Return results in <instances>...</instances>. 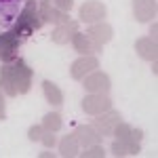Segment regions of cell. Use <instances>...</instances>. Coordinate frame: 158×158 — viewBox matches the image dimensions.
Segmentation results:
<instances>
[{
	"instance_id": "obj_1",
	"label": "cell",
	"mask_w": 158,
	"mask_h": 158,
	"mask_svg": "<svg viewBox=\"0 0 158 158\" xmlns=\"http://www.w3.org/2000/svg\"><path fill=\"white\" fill-rule=\"evenodd\" d=\"M32 68L23 59H13L0 68V91L9 97L25 95L32 89Z\"/></svg>"
},
{
	"instance_id": "obj_2",
	"label": "cell",
	"mask_w": 158,
	"mask_h": 158,
	"mask_svg": "<svg viewBox=\"0 0 158 158\" xmlns=\"http://www.w3.org/2000/svg\"><path fill=\"white\" fill-rule=\"evenodd\" d=\"M42 27V19L38 15V2L36 0H25L21 13L17 15V21L13 23L11 32L19 40H25L30 34H34V30Z\"/></svg>"
},
{
	"instance_id": "obj_3",
	"label": "cell",
	"mask_w": 158,
	"mask_h": 158,
	"mask_svg": "<svg viewBox=\"0 0 158 158\" xmlns=\"http://www.w3.org/2000/svg\"><path fill=\"white\" fill-rule=\"evenodd\" d=\"M25 0H0V34L11 30L17 21V15L21 13Z\"/></svg>"
},
{
	"instance_id": "obj_4",
	"label": "cell",
	"mask_w": 158,
	"mask_h": 158,
	"mask_svg": "<svg viewBox=\"0 0 158 158\" xmlns=\"http://www.w3.org/2000/svg\"><path fill=\"white\" fill-rule=\"evenodd\" d=\"M108 15V9H106V4L103 2H99V0H86L85 4L80 6V11H78V17H80V21H85V23H97V21H103V17Z\"/></svg>"
},
{
	"instance_id": "obj_5",
	"label": "cell",
	"mask_w": 158,
	"mask_h": 158,
	"mask_svg": "<svg viewBox=\"0 0 158 158\" xmlns=\"http://www.w3.org/2000/svg\"><path fill=\"white\" fill-rule=\"evenodd\" d=\"M82 86L89 93H106L108 95L110 89H112V82H110V76L106 72L95 70V72L86 74L85 78H82Z\"/></svg>"
},
{
	"instance_id": "obj_6",
	"label": "cell",
	"mask_w": 158,
	"mask_h": 158,
	"mask_svg": "<svg viewBox=\"0 0 158 158\" xmlns=\"http://www.w3.org/2000/svg\"><path fill=\"white\" fill-rule=\"evenodd\" d=\"M110 108H112V99L106 93H89L82 99V110L85 114H91V116H97Z\"/></svg>"
},
{
	"instance_id": "obj_7",
	"label": "cell",
	"mask_w": 158,
	"mask_h": 158,
	"mask_svg": "<svg viewBox=\"0 0 158 158\" xmlns=\"http://www.w3.org/2000/svg\"><path fill=\"white\" fill-rule=\"evenodd\" d=\"M116 122H120V114H118L116 110L110 108V110H106V112L97 114V116L93 118V122H91V127L103 137V135H112V129L116 127Z\"/></svg>"
},
{
	"instance_id": "obj_8",
	"label": "cell",
	"mask_w": 158,
	"mask_h": 158,
	"mask_svg": "<svg viewBox=\"0 0 158 158\" xmlns=\"http://www.w3.org/2000/svg\"><path fill=\"white\" fill-rule=\"evenodd\" d=\"M21 42H23V40H19L11 30L2 32V34H0V59L4 61V63L17 59V49H19Z\"/></svg>"
},
{
	"instance_id": "obj_9",
	"label": "cell",
	"mask_w": 158,
	"mask_h": 158,
	"mask_svg": "<svg viewBox=\"0 0 158 158\" xmlns=\"http://www.w3.org/2000/svg\"><path fill=\"white\" fill-rule=\"evenodd\" d=\"M99 68V61L95 55H82L80 59H76L72 63V68H70V74H72L74 80H82L86 74L95 72Z\"/></svg>"
},
{
	"instance_id": "obj_10",
	"label": "cell",
	"mask_w": 158,
	"mask_h": 158,
	"mask_svg": "<svg viewBox=\"0 0 158 158\" xmlns=\"http://www.w3.org/2000/svg\"><path fill=\"white\" fill-rule=\"evenodd\" d=\"M158 13L156 0H133V15L139 23H148L154 21Z\"/></svg>"
},
{
	"instance_id": "obj_11",
	"label": "cell",
	"mask_w": 158,
	"mask_h": 158,
	"mask_svg": "<svg viewBox=\"0 0 158 158\" xmlns=\"http://www.w3.org/2000/svg\"><path fill=\"white\" fill-rule=\"evenodd\" d=\"M86 34H89V38H91L95 44L103 47V44H108L110 40H112L114 30H112V25L106 23V21H97V23H91V25H89Z\"/></svg>"
},
{
	"instance_id": "obj_12",
	"label": "cell",
	"mask_w": 158,
	"mask_h": 158,
	"mask_svg": "<svg viewBox=\"0 0 158 158\" xmlns=\"http://www.w3.org/2000/svg\"><path fill=\"white\" fill-rule=\"evenodd\" d=\"M76 32H78V21H68V23L55 25V30L51 34V40L55 44H68V42H72Z\"/></svg>"
},
{
	"instance_id": "obj_13",
	"label": "cell",
	"mask_w": 158,
	"mask_h": 158,
	"mask_svg": "<svg viewBox=\"0 0 158 158\" xmlns=\"http://www.w3.org/2000/svg\"><path fill=\"white\" fill-rule=\"evenodd\" d=\"M72 47H74V51L80 53V55H93V53H99V51H101V47L95 44V42L89 38L86 32H76V34H74Z\"/></svg>"
},
{
	"instance_id": "obj_14",
	"label": "cell",
	"mask_w": 158,
	"mask_h": 158,
	"mask_svg": "<svg viewBox=\"0 0 158 158\" xmlns=\"http://www.w3.org/2000/svg\"><path fill=\"white\" fill-rule=\"evenodd\" d=\"M141 152V146L137 143V141H133V139H114L112 141V154L118 158V156H137Z\"/></svg>"
},
{
	"instance_id": "obj_15",
	"label": "cell",
	"mask_w": 158,
	"mask_h": 158,
	"mask_svg": "<svg viewBox=\"0 0 158 158\" xmlns=\"http://www.w3.org/2000/svg\"><path fill=\"white\" fill-rule=\"evenodd\" d=\"M135 51H137V55L141 59H146V61H154L158 57V44H156V40L150 36L139 38L135 42Z\"/></svg>"
},
{
	"instance_id": "obj_16",
	"label": "cell",
	"mask_w": 158,
	"mask_h": 158,
	"mask_svg": "<svg viewBox=\"0 0 158 158\" xmlns=\"http://www.w3.org/2000/svg\"><path fill=\"white\" fill-rule=\"evenodd\" d=\"M74 133L78 137L80 148H89V146H93V143H99V141H101V135H99L91 124H80Z\"/></svg>"
},
{
	"instance_id": "obj_17",
	"label": "cell",
	"mask_w": 158,
	"mask_h": 158,
	"mask_svg": "<svg viewBox=\"0 0 158 158\" xmlns=\"http://www.w3.org/2000/svg\"><path fill=\"white\" fill-rule=\"evenodd\" d=\"M80 154V143H78V137L76 133L65 135L63 139L59 141V156L63 158H74Z\"/></svg>"
},
{
	"instance_id": "obj_18",
	"label": "cell",
	"mask_w": 158,
	"mask_h": 158,
	"mask_svg": "<svg viewBox=\"0 0 158 158\" xmlns=\"http://www.w3.org/2000/svg\"><path fill=\"white\" fill-rule=\"evenodd\" d=\"M42 91H44V97H47L49 103H53L55 108H61V103H63V91H61L55 82L44 80V82H42Z\"/></svg>"
},
{
	"instance_id": "obj_19",
	"label": "cell",
	"mask_w": 158,
	"mask_h": 158,
	"mask_svg": "<svg viewBox=\"0 0 158 158\" xmlns=\"http://www.w3.org/2000/svg\"><path fill=\"white\" fill-rule=\"evenodd\" d=\"M61 127H63V118H61L59 112H49L42 118V129H47V131L57 133V131H61Z\"/></svg>"
},
{
	"instance_id": "obj_20",
	"label": "cell",
	"mask_w": 158,
	"mask_h": 158,
	"mask_svg": "<svg viewBox=\"0 0 158 158\" xmlns=\"http://www.w3.org/2000/svg\"><path fill=\"white\" fill-rule=\"evenodd\" d=\"M53 9H55L53 0H38V15H40L42 23H49V19H51V13H53Z\"/></svg>"
},
{
	"instance_id": "obj_21",
	"label": "cell",
	"mask_w": 158,
	"mask_h": 158,
	"mask_svg": "<svg viewBox=\"0 0 158 158\" xmlns=\"http://www.w3.org/2000/svg\"><path fill=\"white\" fill-rule=\"evenodd\" d=\"M85 158H103L106 156V150H103V146L101 143H93V146L85 148V152H80Z\"/></svg>"
},
{
	"instance_id": "obj_22",
	"label": "cell",
	"mask_w": 158,
	"mask_h": 158,
	"mask_svg": "<svg viewBox=\"0 0 158 158\" xmlns=\"http://www.w3.org/2000/svg\"><path fill=\"white\" fill-rule=\"evenodd\" d=\"M112 135L114 137H118V139H127L129 135H131V124L129 122H116V127L112 129Z\"/></svg>"
},
{
	"instance_id": "obj_23",
	"label": "cell",
	"mask_w": 158,
	"mask_h": 158,
	"mask_svg": "<svg viewBox=\"0 0 158 158\" xmlns=\"http://www.w3.org/2000/svg\"><path fill=\"white\" fill-rule=\"evenodd\" d=\"M70 21V15L65 11H61V9H53V13H51V19H49V23H55V25H61V23H68Z\"/></svg>"
},
{
	"instance_id": "obj_24",
	"label": "cell",
	"mask_w": 158,
	"mask_h": 158,
	"mask_svg": "<svg viewBox=\"0 0 158 158\" xmlns=\"http://www.w3.org/2000/svg\"><path fill=\"white\" fill-rule=\"evenodd\" d=\"M42 133H44L42 124H34V127H30L27 137H30V141H40V139H42Z\"/></svg>"
},
{
	"instance_id": "obj_25",
	"label": "cell",
	"mask_w": 158,
	"mask_h": 158,
	"mask_svg": "<svg viewBox=\"0 0 158 158\" xmlns=\"http://www.w3.org/2000/svg\"><path fill=\"white\" fill-rule=\"evenodd\" d=\"M40 141H42L47 148H53L55 143H57V137L53 135V131H47V129H44V133H42V139H40Z\"/></svg>"
},
{
	"instance_id": "obj_26",
	"label": "cell",
	"mask_w": 158,
	"mask_h": 158,
	"mask_svg": "<svg viewBox=\"0 0 158 158\" xmlns=\"http://www.w3.org/2000/svg\"><path fill=\"white\" fill-rule=\"evenodd\" d=\"M53 4H55L57 9H61V11L70 13V11H72V6H74V0H53Z\"/></svg>"
},
{
	"instance_id": "obj_27",
	"label": "cell",
	"mask_w": 158,
	"mask_h": 158,
	"mask_svg": "<svg viewBox=\"0 0 158 158\" xmlns=\"http://www.w3.org/2000/svg\"><path fill=\"white\" fill-rule=\"evenodd\" d=\"M129 139H133V141H137V143H141V139H143V131L131 127V135H129Z\"/></svg>"
},
{
	"instance_id": "obj_28",
	"label": "cell",
	"mask_w": 158,
	"mask_h": 158,
	"mask_svg": "<svg viewBox=\"0 0 158 158\" xmlns=\"http://www.w3.org/2000/svg\"><path fill=\"white\" fill-rule=\"evenodd\" d=\"M6 118V103H4V93L0 91V120Z\"/></svg>"
},
{
	"instance_id": "obj_29",
	"label": "cell",
	"mask_w": 158,
	"mask_h": 158,
	"mask_svg": "<svg viewBox=\"0 0 158 158\" xmlns=\"http://www.w3.org/2000/svg\"><path fill=\"white\" fill-rule=\"evenodd\" d=\"M150 34H152V36H150V38H154V40H156V38H158V23H156V21L152 23V30H150Z\"/></svg>"
},
{
	"instance_id": "obj_30",
	"label": "cell",
	"mask_w": 158,
	"mask_h": 158,
	"mask_svg": "<svg viewBox=\"0 0 158 158\" xmlns=\"http://www.w3.org/2000/svg\"><path fill=\"white\" fill-rule=\"evenodd\" d=\"M152 72H154V74H156V72H158V63H156V59L152 61Z\"/></svg>"
}]
</instances>
